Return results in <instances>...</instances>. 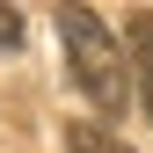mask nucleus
I'll return each instance as SVG.
<instances>
[{
	"instance_id": "f257e3e1",
	"label": "nucleus",
	"mask_w": 153,
	"mask_h": 153,
	"mask_svg": "<svg viewBox=\"0 0 153 153\" xmlns=\"http://www.w3.org/2000/svg\"><path fill=\"white\" fill-rule=\"evenodd\" d=\"M59 36H66V66H73V88L88 95L102 117H117V109L131 102V66L124 51L109 44L102 15L95 7H59Z\"/></svg>"
},
{
	"instance_id": "f03ea898",
	"label": "nucleus",
	"mask_w": 153,
	"mask_h": 153,
	"mask_svg": "<svg viewBox=\"0 0 153 153\" xmlns=\"http://www.w3.org/2000/svg\"><path fill=\"white\" fill-rule=\"evenodd\" d=\"M124 44H131V73H139V109L153 117V7H139V15H131Z\"/></svg>"
},
{
	"instance_id": "7ed1b4c3",
	"label": "nucleus",
	"mask_w": 153,
	"mask_h": 153,
	"mask_svg": "<svg viewBox=\"0 0 153 153\" xmlns=\"http://www.w3.org/2000/svg\"><path fill=\"white\" fill-rule=\"evenodd\" d=\"M66 153H131V146L109 139L102 124H73V131H66Z\"/></svg>"
},
{
	"instance_id": "20e7f679",
	"label": "nucleus",
	"mask_w": 153,
	"mask_h": 153,
	"mask_svg": "<svg viewBox=\"0 0 153 153\" xmlns=\"http://www.w3.org/2000/svg\"><path fill=\"white\" fill-rule=\"evenodd\" d=\"M15 44H22V7L0 0V51H15Z\"/></svg>"
}]
</instances>
